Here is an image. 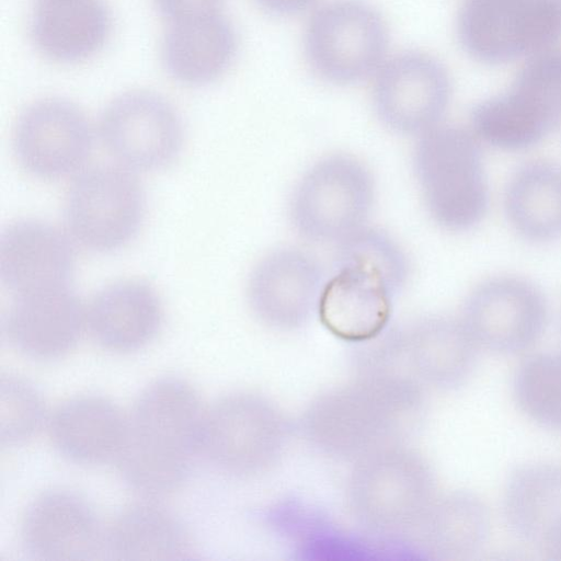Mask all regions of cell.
<instances>
[{
	"label": "cell",
	"instance_id": "6da1fadb",
	"mask_svg": "<svg viewBox=\"0 0 561 561\" xmlns=\"http://www.w3.org/2000/svg\"><path fill=\"white\" fill-rule=\"evenodd\" d=\"M205 410L198 392L182 379L149 385L127 414V434L116 459L126 483L151 499L179 491L201 454Z\"/></svg>",
	"mask_w": 561,
	"mask_h": 561
},
{
	"label": "cell",
	"instance_id": "7a4b0ae2",
	"mask_svg": "<svg viewBox=\"0 0 561 561\" xmlns=\"http://www.w3.org/2000/svg\"><path fill=\"white\" fill-rule=\"evenodd\" d=\"M413 171L431 219L463 232L485 215L489 190L480 141L470 129L439 124L417 136Z\"/></svg>",
	"mask_w": 561,
	"mask_h": 561
},
{
	"label": "cell",
	"instance_id": "3957f363",
	"mask_svg": "<svg viewBox=\"0 0 561 561\" xmlns=\"http://www.w3.org/2000/svg\"><path fill=\"white\" fill-rule=\"evenodd\" d=\"M370 169L350 153H331L311 164L291 193L294 230L319 244H341L366 227L375 202Z\"/></svg>",
	"mask_w": 561,
	"mask_h": 561
},
{
	"label": "cell",
	"instance_id": "277c9868",
	"mask_svg": "<svg viewBox=\"0 0 561 561\" xmlns=\"http://www.w3.org/2000/svg\"><path fill=\"white\" fill-rule=\"evenodd\" d=\"M389 31L380 12L364 0H331L314 10L304 50L322 80L348 85L373 78L387 59Z\"/></svg>",
	"mask_w": 561,
	"mask_h": 561
},
{
	"label": "cell",
	"instance_id": "5b68a950",
	"mask_svg": "<svg viewBox=\"0 0 561 561\" xmlns=\"http://www.w3.org/2000/svg\"><path fill=\"white\" fill-rule=\"evenodd\" d=\"M373 79V108L389 130L420 136L440 124L449 100L450 79L433 55L404 50L387 57Z\"/></svg>",
	"mask_w": 561,
	"mask_h": 561
},
{
	"label": "cell",
	"instance_id": "8992f818",
	"mask_svg": "<svg viewBox=\"0 0 561 561\" xmlns=\"http://www.w3.org/2000/svg\"><path fill=\"white\" fill-rule=\"evenodd\" d=\"M145 195L137 179L119 167L82 172L65 201V217L72 237L100 251L119 248L138 231Z\"/></svg>",
	"mask_w": 561,
	"mask_h": 561
},
{
	"label": "cell",
	"instance_id": "52a82bcc",
	"mask_svg": "<svg viewBox=\"0 0 561 561\" xmlns=\"http://www.w3.org/2000/svg\"><path fill=\"white\" fill-rule=\"evenodd\" d=\"M100 136L107 152L126 168L151 171L180 153L183 129L174 107L145 89L125 91L105 107Z\"/></svg>",
	"mask_w": 561,
	"mask_h": 561
},
{
	"label": "cell",
	"instance_id": "ba28073f",
	"mask_svg": "<svg viewBox=\"0 0 561 561\" xmlns=\"http://www.w3.org/2000/svg\"><path fill=\"white\" fill-rule=\"evenodd\" d=\"M547 316L543 295L531 282L495 276L478 284L468 295L462 325L476 346L512 354L536 343Z\"/></svg>",
	"mask_w": 561,
	"mask_h": 561
},
{
	"label": "cell",
	"instance_id": "9c48e42d",
	"mask_svg": "<svg viewBox=\"0 0 561 561\" xmlns=\"http://www.w3.org/2000/svg\"><path fill=\"white\" fill-rule=\"evenodd\" d=\"M93 130L85 113L57 98L33 102L19 115L13 151L28 174L56 180L76 173L92 149Z\"/></svg>",
	"mask_w": 561,
	"mask_h": 561
},
{
	"label": "cell",
	"instance_id": "30bf717a",
	"mask_svg": "<svg viewBox=\"0 0 561 561\" xmlns=\"http://www.w3.org/2000/svg\"><path fill=\"white\" fill-rule=\"evenodd\" d=\"M561 25V0H466L458 32L482 57L510 56L542 44Z\"/></svg>",
	"mask_w": 561,
	"mask_h": 561
},
{
	"label": "cell",
	"instance_id": "8fae6325",
	"mask_svg": "<svg viewBox=\"0 0 561 561\" xmlns=\"http://www.w3.org/2000/svg\"><path fill=\"white\" fill-rule=\"evenodd\" d=\"M19 535L31 554L47 561L90 560L105 547V527L90 504L61 489L42 492L28 502Z\"/></svg>",
	"mask_w": 561,
	"mask_h": 561
},
{
	"label": "cell",
	"instance_id": "7c38bea8",
	"mask_svg": "<svg viewBox=\"0 0 561 561\" xmlns=\"http://www.w3.org/2000/svg\"><path fill=\"white\" fill-rule=\"evenodd\" d=\"M336 262L337 270L323 285L319 297L320 320L342 340L373 339L389 321L393 289L383 271L365 257Z\"/></svg>",
	"mask_w": 561,
	"mask_h": 561
},
{
	"label": "cell",
	"instance_id": "4fadbf2b",
	"mask_svg": "<svg viewBox=\"0 0 561 561\" xmlns=\"http://www.w3.org/2000/svg\"><path fill=\"white\" fill-rule=\"evenodd\" d=\"M323 285L321 266L311 254L283 247L255 263L248 277L247 295L251 308L263 320L296 324L319 301Z\"/></svg>",
	"mask_w": 561,
	"mask_h": 561
},
{
	"label": "cell",
	"instance_id": "5bb4252c",
	"mask_svg": "<svg viewBox=\"0 0 561 561\" xmlns=\"http://www.w3.org/2000/svg\"><path fill=\"white\" fill-rule=\"evenodd\" d=\"M85 330V307L67 286L16 295L4 320L10 343L37 359L67 355Z\"/></svg>",
	"mask_w": 561,
	"mask_h": 561
},
{
	"label": "cell",
	"instance_id": "9a60e30c",
	"mask_svg": "<svg viewBox=\"0 0 561 561\" xmlns=\"http://www.w3.org/2000/svg\"><path fill=\"white\" fill-rule=\"evenodd\" d=\"M75 264L70 237L48 222L21 219L2 234L0 274L15 295L66 287Z\"/></svg>",
	"mask_w": 561,
	"mask_h": 561
},
{
	"label": "cell",
	"instance_id": "2e32d148",
	"mask_svg": "<svg viewBox=\"0 0 561 561\" xmlns=\"http://www.w3.org/2000/svg\"><path fill=\"white\" fill-rule=\"evenodd\" d=\"M163 307L156 288L141 278H123L99 290L85 306V330L103 350L130 353L159 332Z\"/></svg>",
	"mask_w": 561,
	"mask_h": 561
},
{
	"label": "cell",
	"instance_id": "e0dca14e",
	"mask_svg": "<svg viewBox=\"0 0 561 561\" xmlns=\"http://www.w3.org/2000/svg\"><path fill=\"white\" fill-rule=\"evenodd\" d=\"M238 34L222 11L165 22L160 57L176 81L202 85L220 78L232 65Z\"/></svg>",
	"mask_w": 561,
	"mask_h": 561
},
{
	"label": "cell",
	"instance_id": "ac0fdd59",
	"mask_svg": "<svg viewBox=\"0 0 561 561\" xmlns=\"http://www.w3.org/2000/svg\"><path fill=\"white\" fill-rule=\"evenodd\" d=\"M112 31L104 0H34L30 36L46 59L73 65L100 53Z\"/></svg>",
	"mask_w": 561,
	"mask_h": 561
},
{
	"label": "cell",
	"instance_id": "d6986e66",
	"mask_svg": "<svg viewBox=\"0 0 561 561\" xmlns=\"http://www.w3.org/2000/svg\"><path fill=\"white\" fill-rule=\"evenodd\" d=\"M58 453L76 463L116 461L127 434V414L100 396H79L60 403L47 417Z\"/></svg>",
	"mask_w": 561,
	"mask_h": 561
},
{
	"label": "cell",
	"instance_id": "ffe728a7",
	"mask_svg": "<svg viewBox=\"0 0 561 561\" xmlns=\"http://www.w3.org/2000/svg\"><path fill=\"white\" fill-rule=\"evenodd\" d=\"M147 497L123 506L105 526V548L124 561H180L195 552L184 523Z\"/></svg>",
	"mask_w": 561,
	"mask_h": 561
},
{
	"label": "cell",
	"instance_id": "44dd1931",
	"mask_svg": "<svg viewBox=\"0 0 561 561\" xmlns=\"http://www.w3.org/2000/svg\"><path fill=\"white\" fill-rule=\"evenodd\" d=\"M505 211L511 226L527 240L561 238V164L542 160L519 168L506 187Z\"/></svg>",
	"mask_w": 561,
	"mask_h": 561
},
{
	"label": "cell",
	"instance_id": "7402d4cb",
	"mask_svg": "<svg viewBox=\"0 0 561 561\" xmlns=\"http://www.w3.org/2000/svg\"><path fill=\"white\" fill-rule=\"evenodd\" d=\"M504 511L516 535L539 543L561 524V465L534 462L519 468L507 483Z\"/></svg>",
	"mask_w": 561,
	"mask_h": 561
},
{
	"label": "cell",
	"instance_id": "603a6c76",
	"mask_svg": "<svg viewBox=\"0 0 561 561\" xmlns=\"http://www.w3.org/2000/svg\"><path fill=\"white\" fill-rule=\"evenodd\" d=\"M554 125L548 114L517 87L480 104L470 130L476 138L503 150H520L539 142Z\"/></svg>",
	"mask_w": 561,
	"mask_h": 561
},
{
	"label": "cell",
	"instance_id": "cb8c5ba5",
	"mask_svg": "<svg viewBox=\"0 0 561 561\" xmlns=\"http://www.w3.org/2000/svg\"><path fill=\"white\" fill-rule=\"evenodd\" d=\"M514 396L530 420L561 428V354H542L525 362L515 377Z\"/></svg>",
	"mask_w": 561,
	"mask_h": 561
},
{
	"label": "cell",
	"instance_id": "d4e9b609",
	"mask_svg": "<svg viewBox=\"0 0 561 561\" xmlns=\"http://www.w3.org/2000/svg\"><path fill=\"white\" fill-rule=\"evenodd\" d=\"M45 408L36 389L15 377L0 381V440L16 446L33 439L47 422Z\"/></svg>",
	"mask_w": 561,
	"mask_h": 561
},
{
	"label": "cell",
	"instance_id": "484cf974",
	"mask_svg": "<svg viewBox=\"0 0 561 561\" xmlns=\"http://www.w3.org/2000/svg\"><path fill=\"white\" fill-rule=\"evenodd\" d=\"M352 256L365 257L377 264L393 290L404 286L408 279L410 264L404 251L380 229L366 226L337 245L336 261Z\"/></svg>",
	"mask_w": 561,
	"mask_h": 561
},
{
	"label": "cell",
	"instance_id": "4316f807",
	"mask_svg": "<svg viewBox=\"0 0 561 561\" xmlns=\"http://www.w3.org/2000/svg\"><path fill=\"white\" fill-rule=\"evenodd\" d=\"M161 16L168 21L222 11L224 0H152Z\"/></svg>",
	"mask_w": 561,
	"mask_h": 561
},
{
	"label": "cell",
	"instance_id": "83f0119b",
	"mask_svg": "<svg viewBox=\"0 0 561 561\" xmlns=\"http://www.w3.org/2000/svg\"><path fill=\"white\" fill-rule=\"evenodd\" d=\"M266 12L287 16L304 12L313 7L318 0H254Z\"/></svg>",
	"mask_w": 561,
	"mask_h": 561
},
{
	"label": "cell",
	"instance_id": "f1b7e54d",
	"mask_svg": "<svg viewBox=\"0 0 561 561\" xmlns=\"http://www.w3.org/2000/svg\"><path fill=\"white\" fill-rule=\"evenodd\" d=\"M539 546L550 560L561 561V524L554 527Z\"/></svg>",
	"mask_w": 561,
	"mask_h": 561
}]
</instances>
